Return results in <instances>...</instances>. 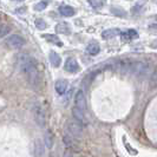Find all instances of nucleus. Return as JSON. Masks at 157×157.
<instances>
[{"instance_id": "18", "label": "nucleus", "mask_w": 157, "mask_h": 157, "mask_svg": "<svg viewBox=\"0 0 157 157\" xmlns=\"http://www.w3.org/2000/svg\"><path fill=\"white\" fill-rule=\"evenodd\" d=\"M44 142H45V147L51 149L53 147V135L51 134L50 131H47L45 134V137H44Z\"/></svg>"}, {"instance_id": "8", "label": "nucleus", "mask_w": 157, "mask_h": 157, "mask_svg": "<svg viewBox=\"0 0 157 157\" xmlns=\"http://www.w3.org/2000/svg\"><path fill=\"white\" fill-rule=\"evenodd\" d=\"M67 87H69V83H67V80H65V79H59V80L56 82V84H55L56 92L58 94H60V96L66 92Z\"/></svg>"}, {"instance_id": "24", "label": "nucleus", "mask_w": 157, "mask_h": 157, "mask_svg": "<svg viewBox=\"0 0 157 157\" xmlns=\"http://www.w3.org/2000/svg\"><path fill=\"white\" fill-rule=\"evenodd\" d=\"M63 157H77V156H75V154H73V151H72V150L67 149V150H65Z\"/></svg>"}, {"instance_id": "22", "label": "nucleus", "mask_w": 157, "mask_h": 157, "mask_svg": "<svg viewBox=\"0 0 157 157\" xmlns=\"http://www.w3.org/2000/svg\"><path fill=\"white\" fill-rule=\"evenodd\" d=\"M87 2H89L94 8H99V7H102V5H103V2H101L99 0H87Z\"/></svg>"}, {"instance_id": "20", "label": "nucleus", "mask_w": 157, "mask_h": 157, "mask_svg": "<svg viewBox=\"0 0 157 157\" xmlns=\"http://www.w3.org/2000/svg\"><path fill=\"white\" fill-rule=\"evenodd\" d=\"M34 25H36V27L38 29V30H45L46 29V23L43 20V19H36V21H34Z\"/></svg>"}, {"instance_id": "6", "label": "nucleus", "mask_w": 157, "mask_h": 157, "mask_svg": "<svg viewBox=\"0 0 157 157\" xmlns=\"http://www.w3.org/2000/svg\"><path fill=\"white\" fill-rule=\"evenodd\" d=\"M75 106L79 109L80 111L85 112L86 111V98H85V94L83 90H79L76 94L75 97Z\"/></svg>"}, {"instance_id": "9", "label": "nucleus", "mask_w": 157, "mask_h": 157, "mask_svg": "<svg viewBox=\"0 0 157 157\" xmlns=\"http://www.w3.org/2000/svg\"><path fill=\"white\" fill-rule=\"evenodd\" d=\"M121 37H122V39L124 40V41H130L131 39L137 38L138 37V33H137L136 30L130 29V30H126L124 32H121Z\"/></svg>"}, {"instance_id": "26", "label": "nucleus", "mask_w": 157, "mask_h": 157, "mask_svg": "<svg viewBox=\"0 0 157 157\" xmlns=\"http://www.w3.org/2000/svg\"><path fill=\"white\" fill-rule=\"evenodd\" d=\"M150 46L152 47V48H157V40H155V41H152V43L150 44Z\"/></svg>"}, {"instance_id": "27", "label": "nucleus", "mask_w": 157, "mask_h": 157, "mask_svg": "<svg viewBox=\"0 0 157 157\" xmlns=\"http://www.w3.org/2000/svg\"><path fill=\"white\" fill-rule=\"evenodd\" d=\"M151 27H154V29H157V25H152Z\"/></svg>"}, {"instance_id": "23", "label": "nucleus", "mask_w": 157, "mask_h": 157, "mask_svg": "<svg viewBox=\"0 0 157 157\" xmlns=\"http://www.w3.org/2000/svg\"><path fill=\"white\" fill-rule=\"evenodd\" d=\"M46 6H47L46 1H40V2H38V4L34 6V10H37V11H43L44 8H46Z\"/></svg>"}, {"instance_id": "28", "label": "nucleus", "mask_w": 157, "mask_h": 157, "mask_svg": "<svg viewBox=\"0 0 157 157\" xmlns=\"http://www.w3.org/2000/svg\"><path fill=\"white\" fill-rule=\"evenodd\" d=\"M155 20H157V16H155Z\"/></svg>"}, {"instance_id": "4", "label": "nucleus", "mask_w": 157, "mask_h": 157, "mask_svg": "<svg viewBox=\"0 0 157 157\" xmlns=\"http://www.w3.org/2000/svg\"><path fill=\"white\" fill-rule=\"evenodd\" d=\"M33 117H34L36 123L40 128H45V125H46V113L39 104H36L33 106Z\"/></svg>"}, {"instance_id": "2", "label": "nucleus", "mask_w": 157, "mask_h": 157, "mask_svg": "<svg viewBox=\"0 0 157 157\" xmlns=\"http://www.w3.org/2000/svg\"><path fill=\"white\" fill-rule=\"evenodd\" d=\"M118 67L123 72H130L137 77H144L150 71L149 63L142 62V60H129V59L121 60L118 63Z\"/></svg>"}, {"instance_id": "7", "label": "nucleus", "mask_w": 157, "mask_h": 157, "mask_svg": "<svg viewBox=\"0 0 157 157\" xmlns=\"http://www.w3.org/2000/svg\"><path fill=\"white\" fill-rule=\"evenodd\" d=\"M65 71L70 72V73H77L80 70V66H79L78 62L75 59V58H67L66 62H65Z\"/></svg>"}, {"instance_id": "25", "label": "nucleus", "mask_w": 157, "mask_h": 157, "mask_svg": "<svg viewBox=\"0 0 157 157\" xmlns=\"http://www.w3.org/2000/svg\"><path fill=\"white\" fill-rule=\"evenodd\" d=\"M152 82H155V83H157V69L155 70V72H154V75H152V79H151Z\"/></svg>"}, {"instance_id": "5", "label": "nucleus", "mask_w": 157, "mask_h": 157, "mask_svg": "<svg viewBox=\"0 0 157 157\" xmlns=\"http://www.w3.org/2000/svg\"><path fill=\"white\" fill-rule=\"evenodd\" d=\"M6 45L11 48H13V50H18V48H21L25 45V39L21 36L12 34L6 39Z\"/></svg>"}, {"instance_id": "1", "label": "nucleus", "mask_w": 157, "mask_h": 157, "mask_svg": "<svg viewBox=\"0 0 157 157\" xmlns=\"http://www.w3.org/2000/svg\"><path fill=\"white\" fill-rule=\"evenodd\" d=\"M18 66L27 83L34 89H38L40 85V73L36 59L29 55H20L18 57Z\"/></svg>"}, {"instance_id": "16", "label": "nucleus", "mask_w": 157, "mask_h": 157, "mask_svg": "<svg viewBox=\"0 0 157 157\" xmlns=\"http://www.w3.org/2000/svg\"><path fill=\"white\" fill-rule=\"evenodd\" d=\"M64 143L66 144V147L69 148V149H75L76 147H77V138H75V137H72L71 135L69 134H66V135H64Z\"/></svg>"}, {"instance_id": "19", "label": "nucleus", "mask_w": 157, "mask_h": 157, "mask_svg": "<svg viewBox=\"0 0 157 157\" xmlns=\"http://www.w3.org/2000/svg\"><path fill=\"white\" fill-rule=\"evenodd\" d=\"M43 155H44V145H43L41 142L38 141L36 144V156L43 157Z\"/></svg>"}, {"instance_id": "15", "label": "nucleus", "mask_w": 157, "mask_h": 157, "mask_svg": "<svg viewBox=\"0 0 157 157\" xmlns=\"http://www.w3.org/2000/svg\"><path fill=\"white\" fill-rule=\"evenodd\" d=\"M72 115H73V118H75L76 121H78L79 123H82V124L85 123V112H83V111H80L79 109H77L76 106H73V109H72Z\"/></svg>"}, {"instance_id": "11", "label": "nucleus", "mask_w": 157, "mask_h": 157, "mask_svg": "<svg viewBox=\"0 0 157 157\" xmlns=\"http://www.w3.org/2000/svg\"><path fill=\"white\" fill-rule=\"evenodd\" d=\"M56 31L60 34H71V26L67 23H59L56 25Z\"/></svg>"}, {"instance_id": "13", "label": "nucleus", "mask_w": 157, "mask_h": 157, "mask_svg": "<svg viewBox=\"0 0 157 157\" xmlns=\"http://www.w3.org/2000/svg\"><path fill=\"white\" fill-rule=\"evenodd\" d=\"M118 34H121L119 29H109V30H105L102 32L103 39H111V38H115Z\"/></svg>"}, {"instance_id": "17", "label": "nucleus", "mask_w": 157, "mask_h": 157, "mask_svg": "<svg viewBox=\"0 0 157 157\" xmlns=\"http://www.w3.org/2000/svg\"><path fill=\"white\" fill-rule=\"evenodd\" d=\"M43 38H45L48 43H52V44L58 45V46H62L63 45V43L60 41V39L56 34H43Z\"/></svg>"}, {"instance_id": "21", "label": "nucleus", "mask_w": 157, "mask_h": 157, "mask_svg": "<svg viewBox=\"0 0 157 157\" xmlns=\"http://www.w3.org/2000/svg\"><path fill=\"white\" fill-rule=\"evenodd\" d=\"M10 31V27L6 25H0V38H2L4 36H6Z\"/></svg>"}, {"instance_id": "12", "label": "nucleus", "mask_w": 157, "mask_h": 157, "mask_svg": "<svg viewBox=\"0 0 157 157\" xmlns=\"http://www.w3.org/2000/svg\"><path fill=\"white\" fill-rule=\"evenodd\" d=\"M59 13L63 17H73L76 14V11H75V8L69 5H62L59 7Z\"/></svg>"}, {"instance_id": "3", "label": "nucleus", "mask_w": 157, "mask_h": 157, "mask_svg": "<svg viewBox=\"0 0 157 157\" xmlns=\"http://www.w3.org/2000/svg\"><path fill=\"white\" fill-rule=\"evenodd\" d=\"M66 128H67V134L71 135L72 137H75V138L82 137V135H83V124L79 123L78 121H76V119L69 121Z\"/></svg>"}, {"instance_id": "14", "label": "nucleus", "mask_w": 157, "mask_h": 157, "mask_svg": "<svg viewBox=\"0 0 157 157\" xmlns=\"http://www.w3.org/2000/svg\"><path fill=\"white\" fill-rule=\"evenodd\" d=\"M50 63H51L52 66H55V67H59L60 64H62L60 56L58 55L57 52H55V51H51L50 52Z\"/></svg>"}, {"instance_id": "10", "label": "nucleus", "mask_w": 157, "mask_h": 157, "mask_svg": "<svg viewBox=\"0 0 157 157\" xmlns=\"http://www.w3.org/2000/svg\"><path fill=\"white\" fill-rule=\"evenodd\" d=\"M86 52L90 56H97L101 52V46L97 41H91L86 46Z\"/></svg>"}]
</instances>
